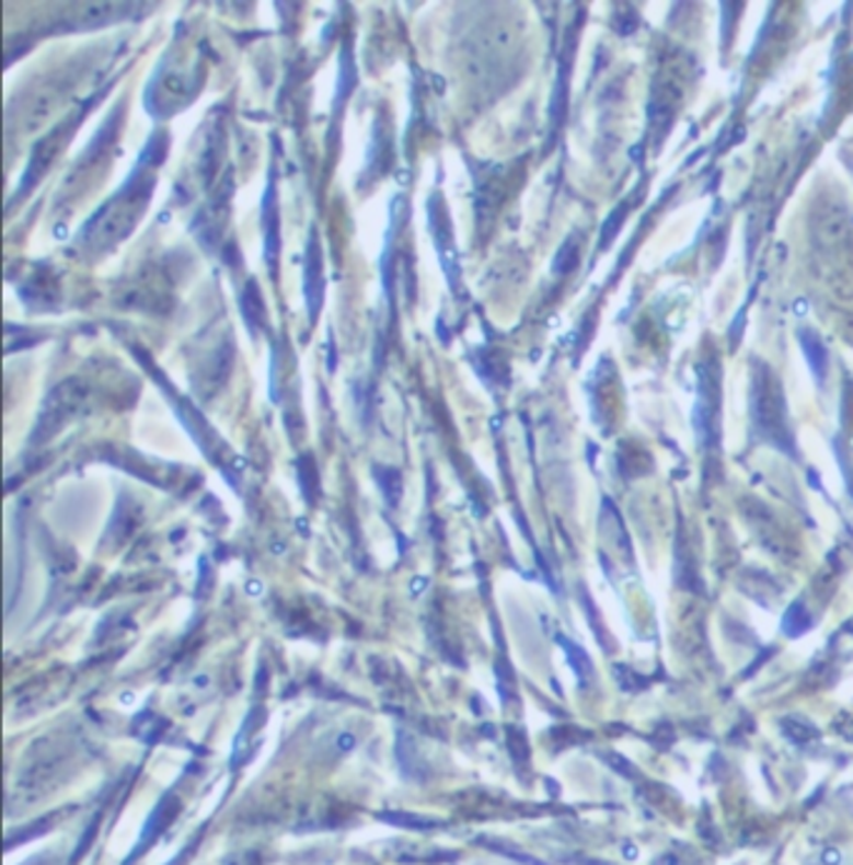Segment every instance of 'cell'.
Segmentation results:
<instances>
[{
  "label": "cell",
  "mask_w": 853,
  "mask_h": 865,
  "mask_svg": "<svg viewBox=\"0 0 853 865\" xmlns=\"http://www.w3.org/2000/svg\"><path fill=\"white\" fill-rule=\"evenodd\" d=\"M158 161H163V148H158V138H153L138 161L134 175L116 193V198L105 203L99 214L85 223L83 238H88V243L95 249H108L111 243H116L134 228L153 191V175H148L146 168H155Z\"/></svg>",
  "instance_id": "cell-1"
},
{
  "label": "cell",
  "mask_w": 853,
  "mask_h": 865,
  "mask_svg": "<svg viewBox=\"0 0 853 865\" xmlns=\"http://www.w3.org/2000/svg\"><path fill=\"white\" fill-rule=\"evenodd\" d=\"M428 218H430V233H434L438 258H441V266L446 270L448 284L453 290L461 288V266H459V251L453 245V233L448 228V216L443 208V200L434 196L428 200Z\"/></svg>",
  "instance_id": "cell-2"
},
{
  "label": "cell",
  "mask_w": 853,
  "mask_h": 865,
  "mask_svg": "<svg viewBox=\"0 0 853 865\" xmlns=\"http://www.w3.org/2000/svg\"><path fill=\"white\" fill-rule=\"evenodd\" d=\"M303 296L308 305V318H311V323H315L323 303V253L315 231H311V235H308L306 266H303Z\"/></svg>",
  "instance_id": "cell-3"
},
{
  "label": "cell",
  "mask_w": 853,
  "mask_h": 865,
  "mask_svg": "<svg viewBox=\"0 0 853 865\" xmlns=\"http://www.w3.org/2000/svg\"><path fill=\"white\" fill-rule=\"evenodd\" d=\"M261 223H263V238H266V261L270 270L276 268V255L280 249L278 238V206H276V185L268 183L266 196L261 200Z\"/></svg>",
  "instance_id": "cell-4"
},
{
  "label": "cell",
  "mask_w": 853,
  "mask_h": 865,
  "mask_svg": "<svg viewBox=\"0 0 853 865\" xmlns=\"http://www.w3.org/2000/svg\"><path fill=\"white\" fill-rule=\"evenodd\" d=\"M241 303H243L241 313H243L245 323H249L251 331H256L258 325L266 323V308H263V298H261L258 288H256V284H253V280H251L249 286H245Z\"/></svg>",
  "instance_id": "cell-5"
},
{
  "label": "cell",
  "mask_w": 853,
  "mask_h": 865,
  "mask_svg": "<svg viewBox=\"0 0 853 865\" xmlns=\"http://www.w3.org/2000/svg\"><path fill=\"white\" fill-rule=\"evenodd\" d=\"M811 628V615L806 613L804 606H794L784 618V631L788 635H802Z\"/></svg>",
  "instance_id": "cell-6"
},
{
  "label": "cell",
  "mask_w": 853,
  "mask_h": 865,
  "mask_svg": "<svg viewBox=\"0 0 853 865\" xmlns=\"http://www.w3.org/2000/svg\"><path fill=\"white\" fill-rule=\"evenodd\" d=\"M564 646H566V650H568V658L574 660V666H576V673L580 676V678H586V676H591V660L586 658V653L580 650L578 646H574V643H566L564 641Z\"/></svg>",
  "instance_id": "cell-7"
},
{
  "label": "cell",
  "mask_w": 853,
  "mask_h": 865,
  "mask_svg": "<svg viewBox=\"0 0 853 865\" xmlns=\"http://www.w3.org/2000/svg\"><path fill=\"white\" fill-rule=\"evenodd\" d=\"M239 865H245V863H239Z\"/></svg>",
  "instance_id": "cell-8"
}]
</instances>
